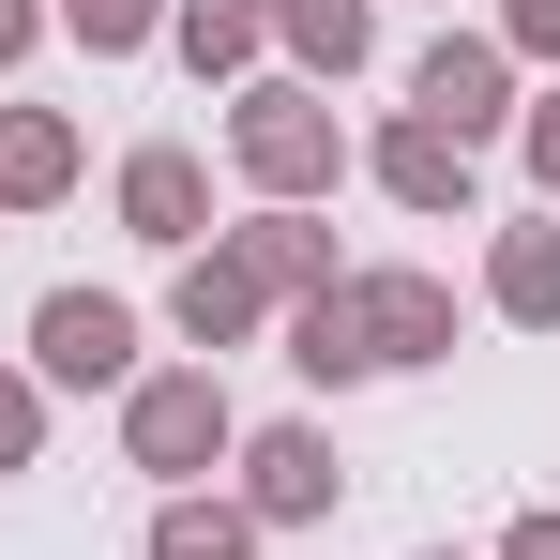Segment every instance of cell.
<instances>
[{
	"mask_svg": "<svg viewBox=\"0 0 560 560\" xmlns=\"http://www.w3.org/2000/svg\"><path fill=\"white\" fill-rule=\"evenodd\" d=\"M378 183L409 197V212H469V152L440 121H394V137H378Z\"/></svg>",
	"mask_w": 560,
	"mask_h": 560,
	"instance_id": "9c48e42d",
	"label": "cell"
},
{
	"mask_svg": "<svg viewBox=\"0 0 560 560\" xmlns=\"http://www.w3.org/2000/svg\"><path fill=\"white\" fill-rule=\"evenodd\" d=\"M31 440H46V409H31V378H0V469H31Z\"/></svg>",
	"mask_w": 560,
	"mask_h": 560,
	"instance_id": "e0dca14e",
	"label": "cell"
},
{
	"mask_svg": "<svg viewBox=\"0 0 560 560\" xmlns=\"http://www.w3.org/2000/svg\"><path fill=\"white\" fill-rule=\"evenodd\" d=\"M77 183V121L61 106H0V212H46Z\"/></svg>",
	"mask_w": 560,
	"mask_h": 560,
	"instance_id": "8992f818",
	"label": "cell"
},
{
	"mask_svg": "<svg viewBox=\"0 0 560 560\" xmlns=\"http://www.w3.org/2000/svg\"><path fill=\"white\" fill-rule=\"evenodd\" d=\"M485 288H500V318L546 334V318H560V228H500V273H485Z\"/></svg>",
	"mask_w": 560,
	"mask_h": 560,
	"instance_id": "4fadbf2b",
	"label": "cell"
},
{
	"mask_svg": "<svg viewBox=\"0 0 560 560\" xmlns=\"http://www.w3.org/2000/svg\"><path fill=\"white\" fill-rule=\"evenodd\" d=\"M167 31H183V61H197V77H228V61H258V31H273V0H183Z\"/></svg>",
	"mask_w": 560,
	"mask_h": 560,
	"instance_id": "9a60e30c",
	"label": "cell"
},
{
	"mask_svg": "<svg viewBox=\"0 0 560 560\" xmlns=\"http://www.w3.org/2000/svg\"><path fill=\"white\" fill-rule=\"evenodd\" d=\"M61 31H77L92 61H121V46H152V31H167V0H61Z\"/></svg>",
	"mask_w": 560,
	"mask_h": 560,
	"instance_id": "2e32d148",
	"label": "cell"
},
{
	"mask_svg": "<svg viewBox=\"0 0 560 560\" xmlns=\"http://www.w3.org/2000/svg\"><path fill=\"white\" fill-rule=\"evenodd\" d=\"M500 77H515V46H485V31H440L424 46V77H409V121H440V137H500Z\"/></svg>",
	"mask_w": 560,
	"mask_h": 560,
	"instance_id": "3957f363",
	"label": "cell"
},
{
	"mask_svg": "<svg viewBox=\"0 0 560 560\" xmlns=\"http://www.w3.org/2000/svg\"><path fill=\"white\" fill-rule=\"evenodd\" d=\"M121 228H137V243H197V228H212L197 152H137V167H121Z\"/></svg>",
	"mask_w": 560,
	"mask_h": 560,
	"instance_id": "52a82bcc",
	"label": "cell"
},
{
	"mask_svg": "<svg viewBox=\"0 0 560 560\" xmlns=\"http://www.w3.org/2000/svg\"><path fill=\"white\" fill-rule=\"evenodd\" d=\"M500 46H530V61H560V0H500Z\"/></svg>",
	"mask_w": 560,
	"mask_h": 560,
	"instance_id": "ac0fdd59",
	"label": "cell"
},
{
	"mask_svg": "<svg viewBox=\"0 0 560 560\" xmlns=\"http://www.w3.org/2000/svg\"><path fill=\"white\" fill-rule=\"evenodd\" d=\"M228 258H243V273H258V288H288V303H303V288H334V243H318L303 212H258V228H243Z\"/></svg>",
	"mask_w": 560,
	"mask_h": 560,
	"instance_id": "30bf717a",
	"label": "cell"
},
{
	"mask_svg": "<svg viewBox=\"0 0 560 560\" xmlns=\"http://www.w3.org/2000/svg\"><path fill=\"white\" fill-rule=\"evenodd\" d=\"M121 440H137V469H212L228 455V394H212V364H183V378H137V409H121Z\"/></svg>",
	"mask_w": 560,
	"mask_h": 560,
	"instance_id": "7a4b0ae2",
	"label": "cell"
},
{
	"mask_svg": "<svg viewBox=\"0 0 560 560\" xmlns=\"http://www.w3.org/2000/svg\"><path fill=\"white\" fill-rule=\"evenodd\" d=\"M152 560H258V515L243 500H167L152 515Z\"/></svg>",
	"mask_w": 560,
	"mask_h": 560,
	"instance_id": "5bb4252c",
	"label": "cell"
},
{
	"mask_svg": "<svg viewBox=\"0 0 560 560\" xmlns=\"http://www.w3.org/2000/svg\"><path fill=\"white\" fill-rule=\"evenodd\" d=\"M31 31H46V15H31V0H0V61H15V46H31Z\"/></svg>",
	"mask_w": 560,
	"mask_h": 560,
	"instance_id": "44dd1931",
	"label": "cell"
},
{
	"mask_svg": "<svg viewBox=\"0 0 560 560\" xmlns=\"http://www.w3.org/2000/svg\"><path fill=\"white\" fill-rule=\"evenodd\" d=\"M228 152L273 183V212H288V197H318L334 167H349V152H334V106H318V92H243V106H228Z\"/></svg>",
	"mask_w": 560,
	"mask_h": 560,
	"instance_id": "6da1fadb",
	"label": "cell"
},
{
	"mask_svg": "<svg viewBox=\"0 0 560 560\" xmlns=\"http://www.w3.org/2000/svg\"><path fill=\"white\" fill-rule=\"evenodd\" d=\"M530 167H546V183H560V92L530 106Z\"/></svg>",
	"mask_w": 560,
	"mask_h": 560,
	"instance_id": "d6986e66",
	"label": "cell"
},
{
	"mask_svg": "<svg viewBox=\"0 0 560 560\" xmlns=\"http://www.w3.org/2000/svg\"><path fill=\"white\" fill-rule=\"evenodd\" d=\"M243 469H258V485H243V515H334V440H318V424H273Z\"/></svg>",
	"mask_w": 560,
	"mask_h": 560,
	"instance_id": "ba28073f",
	"label": "cell"
},
{
	"mask_svg": "<svg viewBox=\"0 0 560 560\" xmlns=\"http://www.w3.org/2000/svg\"><path fill=\"white\" fill-rule=\"evenodd\" d=\"M273 31L318 61V77H349V61L378 46V0H273Z\"/></svg>",
	"mask_w": 560,
	"mask_h": 560,
	"instance_id": "7c38bea8",
	"label": "cell"
},
{
	"mask_svg": "<svg viewBox=\"0 0 560 560\" xmlns=\"http://www.w3.org/2000/svg\"><path fill=\"white\" fill-rule=\"evenodd\" d=\"M349 334H364V364H440L455 349V288L440 273H364L349 288Z\"/></svg>",
	"mask_w": 560,
	"mask_h": 560,
	"instance_id": "277c9868",
	"label": "cell"
},
{
	"mask_svg": "<svg viewBox=\"0 0 560 560\" xmlns=\"http://www.w3.org/2000/svg\"><path fill=\"white\" fill-rule=\"evenodd\" d=\"M31 364H46V378H137V318H121L106 288H46V318H31Z\"/></svg>",
	"mask_w": 560,
	"mask_h": 560,
	"instance_id": "5b68a950",
	"label": "cell"
},
{
	"mask_svg": "<svg viewBox=\"0 0 560 560\" xmlns=\"http://www.w3.org/2000/svg\"><path fill=\"white\" fill-rule=\"evenodd\" d=\"M515 560H560V515H515Z\"/></svg>",
	"mask_w": 560,
	"mask_h": 560,
	"instance_id": "ffe728a7",
	"label": "cell"
},
{
	"mask_svg": "<svg viewBox=\"0 0 560 560\" xmlns=\"http://www.w3.org/2000/svg\"><path fill=\"white\" fill-rule=\"evenodd\" d=\"M258 303H273V288L243 273V258H183V334H197V349H228V334H258Z\"/></svg>",
	"mask_w": 560,
	"mask_h": 560,
	"instance_id": "8fae6325",
	"label": "cell"
}]
</instances>
